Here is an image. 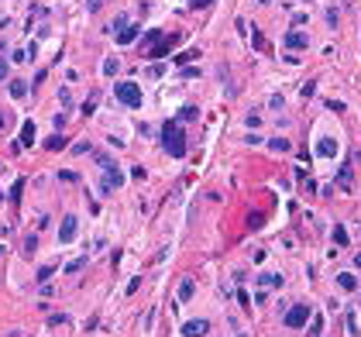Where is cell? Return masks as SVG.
<instances>
[{
  "label": "cell",
  "instance_id": "cell-1",
  "mask_svg": "<svg viewBox=\"0 0 361 337\" xmlns=\"http://www.w3.org/2000/svg\"><path fill=\"white\" fill-rule=\"evenodd\" d=\"M162 144H165V152H169L172 159H182V155H186V134L179 131L176 121H165V128H162Z\"/></svg>",
  "mask_w": 361,
  "mask_h": 337
},
{
  "label": "cell",
  "instance_id": "cell-2",
  "mask_svg": "<svg viewBox=\"0 0 361 337\" xmlns=\"http://www.w3.org/2000/svg\"><path fill=\"white\" fill-rule=\"evenodd\" d=\"M114 96L124 103L128 110H138V107H141V90H138V83H131V80H120V83L114 86Z\"/></svg>",
  "mask_w": 361,
  "mask_h": 337
},
{
  "label": "cell",
  "instance_id": "cell-3",
  "mask_svg": "<svg viewBox=\"0 0 361 337\" xmlns=\"http://www.w3.org/2000/svg\"><path fill=\"white\" fill-rule=\"evenodd\" d=\"M310 317H313V313H310V306H306V303H296V306L286 313V327H289V330H299V327H306V323H310Z\"/></svg>",
  "mask_w": 361,
  "mask_h": 337
},
{
  "label": "cell",
  "instance_id": "cell-4",
  "mask_svg": "<svg viewBox=\"0 0 361 337\" xmlns=\"http://www.w3.org/2000/svg\"><path fill=\"white\" fill-rule=\"evenodd\" d=\"M313 152H316V159H334L337 155V138H316Z\"/></svg>",
  "mask_w": 361,
  "mask_h": 337
},
{
  "label": "cell",
  "instance_id": "cell-5",
  "mask_svg": "<svg viewBox=\"0 0 361 337\" xmlns=\"http://www.w3.org/2000/svg\"><path fill=\"white\" fill-rule=\"evenodd\" d=\"M76 234H79V220H76V217H66L62 227H59V241H62V244H72Z\"/></svg>",
  "mask_w": 361,
  "mask_h": 337
},
{
  "label": "cell",
  "instance_id": "cell-6",
  "mask_svg": "<svg viewBox=\"0 0 361 337\" xmlns=\"http://www.w3.org/2000/svg\"><path fill=\"white\" fill-rule=\"evenodd\" d=\"M282 45H286V52H289V48H293V52H299V48H306V45H310V38H306L303 31H286Z\"/></svg>",
  "mask_w": 361,
  "mask_h": 337
},
{
  "label": "cell",
  "instance_id": "cell-7",
  "mask_svg": "<svg viewBox=\"0 0 361 337\" xmlns=\"http://www.w3.org/2000/svg\"><path fill=\"white\" fill-rule=\"evenodd\" d=\"M207 330H210L207 320H189V323H182V337H203Z\"/></svg>",
  "mask_w": 361,
  "mask_h": 337
},
{
  "label": "cell",
  "instance_id": "cell-8",
  "mask_svg": "<svg viewBox=\"0 0 361 337\" xmlns=\"http://www.w3.org/2000/svg\"><path fill=\"white\" fill-rule=\"evenodd\" d=\"M193 292H196L193 279H182V282H179V292H176V299H179V306H182V303H189V299H193Z\"/></svg>",
  "mask_w": 361,
  "mask_h": 337
},
{
  "label": "cell",
  "instance_id": "cell-9",
  "mask_svg": "<svg viewBox=\"0 0 361 337\" xmlns=\"http://www.w3.org/2000/svg\"><path fill=\"white\" fill-rule=\"evenodd\" d=\"M172 45H176V38H158V45H155V48H151L148 55H151V59H162V55H165V52H169Z\"/></svg>",
  "mask_w": 361,
  "mask_h": 337
},
{
  "label": "cell",
  "instance_id": "cell-10",
  "mask_svg": "<svg viewBox=\"0 0 361 337\" xmlns=\"http://www.w3.org/2000/svg\"><path fill=\"white\" fill-rule=\"evenodd\" d=\"M258 286H272V289H279V286H282V275H279V272H262V275H258Z\"/></svg>",
  "mask_w": 361,
  "mask_h": 337
},
{
  "label": "cell",
  "instance_id": "cell-11",
  "mask_svg": "<svg viewBox=\"0 0 361 337\" xmlns=\"http://www.w3.org/2000/svg\"><path fill=\"white\" fill-rule=\"evenodd\" d=\"M134 38H138V28H128V24H124V28L117 31V42H120V45H131Z\"/></svg>",
  "mask_w": 361,
  "mask_h": 337
},
{
  "label": "cell",
  "instance_id": "cell-12",
  "mask_svg": "<svg viewBox=\"0 0 361 337\" xmlns=\"http://www.w3.org/2000/svg\"><path fill=\"white\" fill-rule=\"evenodd\" d=\"M337 286H341L344 292H354V289H358V279H354L351 272H344V275H337Z\"/></svg>",
  "mask_w": 361,
  "mask_h": 337
},
{
  "label": "cell",
  "instance_id": "cell-13",
  "mask_svg": "<svg viewBox=\"0 0 361 337\" xmlns=\"http://www.w3.org/2000/svg\"><path fill=\"white\" fill-rule=\"evenodd\" d=\"M21 144H34V124L31 121H24V128H21Z\"/></svg>",
  "mask_w": 361,
  "mask_h": 337
},
{
  "label": "cell",
  "instance_id": "cell-14",
  "mask_svg": "<svg viewBox=\"0 0 361 337\" xmlns=\"http://www.w3.org/2000/svg\"><path fill=\"white\" fill-rule=\"evenodd\" d=\"M268 148H272V152H289V138H272Z\"/></svg>",
  "mask_w": 361,
  "mask_h": 337
},
{
  "label": "cell",
  "instance_id": "cell-15",
  "mask_svg": "<svg viewBox=\"0 0 361 337\" xmlns=\"http://www.w3.org/2000/svg\"><path fill=\"white\" fill-rule=\"evenodd\" d=\"M86 269V258H72L69 265H66V275H72V272H83Z\"/></svg>",
  "mask_w": 361,
  "mask_h": 337
},
{
  "label": "cell",
  "instance_id": "cell-16",
  "mask_svg": "<svg viewBox=\"0 0 361 337\" xmlns=\"http://www.w3.org/2000/svg\"><path fill=\"white\" fill-rule=\"evenodd\" d=\"M24 93H28V86H24L21 80H14V83H11V96H14V100H21Z\"/></svg>",
  "mask_w": 361,
  "mask_h": 337
},
{
  "label": "cell",
  "instance_id": "cell-17",
  "mask_svg": "<svg viewBox=\"0 0 361 337\" xmlns=\"http://www.w3.org/2000/svg\"><path fill=\"white\" fill-rule=\"evenodd\" d=\"M117 69H120V62L117 59H107L103 62V76H117Z\"/></svg>",
  "mask_w": 361,
  "mask_h": 337
},
{
  "label": "cell",
  "instance_id": "cell-18",
  "mask_svg": "<svg viewBox=\"0 0 361 337\" xmlns=\"http://www.w3.org/2000/svg\"><path fill=\"white\" fill-rule=\"evenodd\" d=\"M45 144L52 148V152H59V148H66V138H62V134H52V138H49Z\"/></svg>",
  "mask_w": 361,
  "mask_h": 337
},
{
  "label": "cell",
  "instance_id": "cell-19",
  "mask_svg": "<svg viewBox=\"0 0 361 337\" xmlns=\"http://www.w3.org/2000/svg\"><path fill=\"white\" fill-rule=\"evenodd\" d=\"M193 59H199V52H196V48H186L182 55H176V62H193Z\"/></svg>",
  "mask_w": 361,
  "mask_h": 337
},
{
  "label": "cell",
  "instance_id": "cell-20",
  "mask_svg": "<svg viewBox=\"0 0 361 337\" xmlns=\"http://www.w3.org/2000/svg\"><path fill=\"white\" fill-rule=\"evenodd\" d=\"M320 330H324V320H320V317H310V334L316 337Z\"/></svg>",
  "mask_w": 361,
  "mask_h": 337
},
{
  "label": "cell",
  "instance_id": "cell-21",
  "mask_svg": "<svg viewBox=\"0 0 361 337\" xmlns=\"http://www.w3.org/2000/svg\"><path fill=\"white\" fill-rule=\"evenodd\" d=\"M337 182L344 186V190H351V172H347V169H341V172H337Z\"/></svg>",
  "mask_w": 361,
  "mask_h": 337
},
{
  "label": "cell",
  "instance_id": "cell-22",
  "mask_svg": "<svg viewBox=\"0 0 361 337\" xmlns=\"http://www.w3.org/2000/svg\"><path fill=\"white\" fill-rule=\"evenodd\" d=\"M62 323H69V317H66V313H55V317H49V327H62Z\"/></svg>",
  "mask_w": 361,
  "mask_h": 337
},
{
  "label": "cell",
  "instance_id": "cell-23",
  "mask_svg": "<svg viewBox=\"0 0 361 337\" xmlns=\"http://www.w3.org/2000/svg\"><path fill=\"white\" fill-rule=\"evenodd\" d=\"M334 241H337V244H347V231H344V227H334Z\"/></svg>",
  "mask_w": 361,
  "mask_h": 337
},
{
  "label": "cell",
  "instance_id": "cell-24",
  "mask_svg": "<svg viewBox=\"0 0 361 337\" xmlns=\"http://www.w3.org/2000/svg\"><path fill=\"white\" fill-rule=\"evenodd\" d=\"M34 248H38V238H34V234H31V238H28V241H24V255H34Z\"/></svg>",
  "mask_w": 361,
  "mask_h": 337
},
{
  "label": "cell",
  "instance_id": "cell-25",
  "mask_svg": "<svg viewBox=\"0 0 361 337\" xmlns=\"http://www.w3.org/2000/svg\"><path fill=\"white\" fill-rule=\"evenodd\" d=\"M158 38H162V31H155V28H151V31L145 34V45H151V42H158Z\"/></svg>",
  "mask_w": 361,
  "mask_h": 337
},
{
  "label": "cell",
  "instance_id": "cell-26",
  "mask_svg": "<svg viewBox=\"0 0 361 337\" xmlns=\"http://www.w3.org/2000/svg\"><path fill=\"white\" fill-rule=\"evenodd\" d=\"M97 103H100L97 96H93V100H86V107H83V114H97Z\"/></svg>",
  "mask_w": 361,
  "mask_h": 337
},
{
  "label": "cell",
  "instance_id": "cell-27",
  "mask_svg": "<svg viewBox=\"0 0 361 337\" xmlns=\"http://www.w3.org/2000/svg\"><path fill=\"white\" fill-rule=\"evenodd\" d=\"M248 227H251V231L262 227V217H258V213H248Z\"/></svg>",
  "mask_w": 361,
  "mask_h": 337
},
{
  "label": "cell",
  "instance_id": "cell-28",
  "mask_svg": "<svg viewBox=\"0 0 361 337\" xmlns=\"http://www.w3.org/2000/svg\"><path fill=\"white\" fill-rule=\"evenodd\" d=\"M52 269H55V265H42V269H38V279H49V275H52Z\"/></svg>",
  "mask_w": 361,
  "mask_h": 337
},
{
  "label": "cell",
  "instance_id": "cell-29",
  "mask_svg": "<svg viewBox=\"0 0 361 337\" xmlns=\"http://www.w3.org/2000/svg\"><path fill=\"white\" fill-rule=\"evenodd\" d=\"M207 4H210V0H189V7H196V11H199V7H207Z\"/></svg>",
  "mask_w": 361,
  "mask_h": 337
},
{
  "label": "cell",
  "instance_id": "cell-30",
  "mask_svg": "<svg viewBox=\"0 0 361 337\" xmlns=\"http://www.w3.org/2000/svg\"><path fill=\"white\" fill-rule=\"evenodd\" d=\"M7 80V62H0V83Z\"/></svg>",
  "mask_w": 361,
  "mask_h": 337
},
{
  "label": "cell",
  "instance_id": "cell-31",
  "mask_svg": "<svg viewBox=\"0 0 361 337\" xmlns=\"http://www.w3.org/2000/svg\"><path fill=\"white\" fill-rule=\"evenodd\" d=\"M354 265H358V269H361V255H358V258H354Z\"/></svg>",
  "mask_w": 361,
  "mask_h": 337
},
{
  "label": "cell",
  "instance_id": "cell-32",
  "mask_svg": "<svg viewBox=\"0 0 361 337\" xmlns=\"http://www.w3.org/2000/svg\"><path fill=\"white\" fill-rule=\"evenodd\" d=\"M0 124H4V117H0Z\"/></svg>",
  "mask_w": 361,
  "mask_h": 337
}]
</instances>
